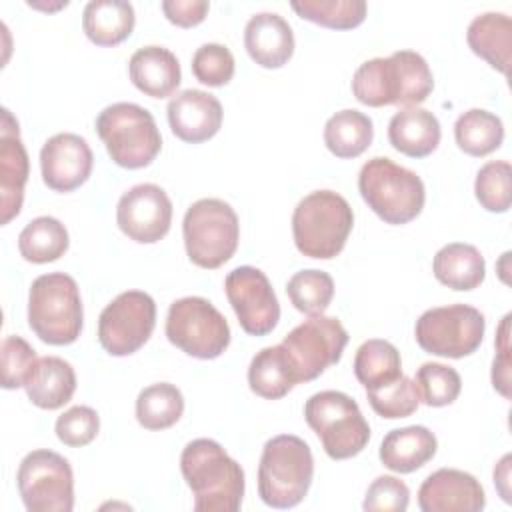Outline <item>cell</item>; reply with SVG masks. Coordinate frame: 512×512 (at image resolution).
I'll return each instance as SVG.
<instances>
[{"mask_svg":"<svg viewBox=\"0 0 512 512\" xmlns=\"http://www.w3.org/2000/svg\"><path fill=\"white\" fill-rule=\"evenodd\" d=\"M182 236L192 264L214 270L226 264L240 240L234 208L220 198L196 200L184 214Z\"/></svg>","mask_w":512,"mask_h":512,"instance_id":"cell-8","label":"cell"},{"mask_svg":"<svg viewBox=\"0 0 512 512\" xmlns=\"http://www.w3.org/2000/svg\"><path fill=\"white\" fill-rule=\"evenodd\" d=\"M440 122L424 108L410 106L398 110L388 122V140L394 150L410 156L424 158L440 144Z\"/></svg>","mask_w":512,"mask_h":512,"instance_id":"cell-24","label":"cell"},{"mask_svg":"<svg viewBox=\"0 0 512 512\" xmlns=\"http://www.w3.org/2000/svg\"><path fill=\"white\" fill-rule=\"evenodd\" d=\"M210 10V2L206 0H164L162 12L168 22L180 28H192L200 24Z\"/></svg>","mask_w":512,"mask_h":512,"instance_id":"cell-45","label":"cell"},{"mask_svg":"<svg viewBox=\"0 0 512 512\" xmlns=\"http://www.w3.org/2000/svg\"><path fill=\"white\" fill-rule=\"evenodd\" d=\"M94 156L88 142L72 132L48 138L40 150V170L44 184L54 192L80 188L92 172Z\"/></svg>","mask_w":512,"mask_h":512,"instance_id":"cell-17","label":"cell"},{"mask_svg":"<svg viewBox=\"0 0 512 512\" xmlns=\"http://www.w3.org/2000/svg\"><path fill=\"white\" fill-rule=\"evenodd\" d=\"M234 68L236 62L232 52L216 42L202 44L192 56V72L196 80L212 88L228 84L234 76Z\"/></svg>","mask_w":512,"mask_h":512,"instance_id":"cell-40","label":"cell"},{"mask_svg":"<svg viewBox=\"0 0 512 512\" xmlns=\"http://www.w3.org/2000/svg\"><path fill=\"white\" fill-rule=\"evenodd\" d=\"M470 50L486 60L494 70L508 74L512 54V22L502 12H484L476 16L466 30Z\"/></svg>","mask_w":512,"mask_h":512,"instance_id":"cell-26","label":"cell"},{"mask_svg":"<svg viewBox=\"0 0 512 512\" xmlns=\"http://www.w3.org/2000/svg\"><path fill=\"white\" fill-rule=\"evenodd\" d=\"M166 114L174 136L188 144H200L218 134L224 112L216 96L188 88L172 96Z\"/></svg>","mask_w":512,"mask_h":512,"instance_id":"cell-20","label":"cell"},{"mask_svg":"<svg viewBox=\"0 0 512 512\" xmlns=\"http://www.w3.org/2000/svg\"><path fill=\"white\" fill-rule=\"evenodd\" d=\"M136 24L134 6L124 0H92L84 6L82 28L96 46H116L124 42Z\"/></svg>","mask_w":512,"mask_h":512,"instance_id":"cell-28","label":"cell"},{"mask_svg":"<svg viewBox=\"0 0 512 512\" xmlns=\"http://www.w3.org/2000/svg\"><path fill=\"white\" fill-rule=\"evenodd\" d=\"M30 162L16 118L8 108H2L0 126V210L2 224H8L22 210L24 186L28 182Z\"/></svg>","mask_w":512,"mask_h":512,"instance_id":"cell-19","label":"cell"},{"mask_svg":"<svg viewBox=\"0 0 512 512\" xmlns=\"http://www.w3.org/2000/svg\"><path fill=\"white\" fill-rule=\"evenodd\" d=\"M432 272L440 284L466 292L478 288L484 282L486 262L476 246L450 242L436 252L432 260Z\"/></svg>","mask_w":512,"mask_h":512,"instance_id":"cell-27","label":"cell"},{"mask_svg":"<svg viewBox=\"0 0 512 512\" xmlns=\"http://www.w3.org/2000/svg\"><path fill=\"white\" fill-rule=\"evenodd\" d=\"M422 512H480L486 506L482 484L468 472L440 468L418 488Z\"/></svg>","mask_w":512,"mask_h":512,"instance_id":"cell-18","label":"cell"},{"mask_svg":"<svg viewBox=\"0 0 512 512\" xmlns=\"http://www.w3.org/2000/svg\"><path fill=\"white\" fill-rule=\"evenodd\" d=\"M454 138L462 152L470 156H486L500 148L504 140V124L488 110L470 108L456 118Z\"/></svg>","mask_w":512,"mask_h":512,"instance_id":"cell-33","label":"cell"},{"mask_svg":"<svg viewBox=\"0 0 512 512\" xmlns=\"http://www.w3.org/2000/svg\"><path fill=\"white\" fill-rule=\"evenodd\" d=\"M510 176L512 168L506 160H490L478 170L474 180V194L484 210L498 214L508 212L512 202Z\"/></svg>","mask_w":512,"mask_h":512,"instance_id":"cell-38","label":"cell"},{"mask_svg":"<svg viewBox=\"0 0 512 512\" xmlns=\"http://www.w3.org/2000/svg\"><path fill=\"white\" fill-rule=\"evenodd\" d=\"M132 84L150 98H168L182 80L178 58L164 46L138 48L128 62Z\"/></svg>","mask_w":512,"mask_h":512,"instance_id":"cell-22","label":"cell"},{"mask_svg":"<svg viewBox=\"0 0 512 512\" xmlns=\"http://www.w3.org/2000/svg\"><path fill=\"white\" fill-rule=\"evenodd\" d=\"M56 436L70 448H82L90 444L100 430V416L90 406H72L56 420Z\"/></svg>","mask_w":512,"mask_h":512,"instance_id":"cell-42","label":"cell"},{"mask_svg":"<svg viewBox=\"0 0 512 512\" xmlns=\"http://www.w3.org/2000/svg\"><path fill=\"white\" fill-rule=\"evenodd\" d=\"M414 384H416L420 402L432 408L452 404L462 390L460 374L452 366H446L440 362H424L416 370Z\"/></svg>","mask_w":512,"mask_h":512,"instance_id":"cell-37","label":"cell"},{"mask_svg":"<svg viewBox=\"0 0 512 512\" xmlns=\"http://www.w3.org/2000/svg\"><path fill=\"white\" fill-rule=\"evenodd\" d=\"M118 228L138 244L162 240L172 224V202L158 184H136L116 206Z\"/></svg>","mask_w":512,"mask_h":512,"instance_id":"cell-16","label":"cell"},{"mask_svg":"<svg viewBox=\"0 0 512 512\" xmlns=\"http://www.w3.org/2000/svg\"><path fill=\"white\" fill-rule=\"evenodd\" d=\"M354 226V212L334 190H314L292 214V236L300 254L318 260L336 258Z\"/></svg>","mask_w":512,"mask_h":512,"instance_id":"cell-4","label":"cell"},{"mask_svg":"<svg viewBox=\"0 0 512 512\" xmlns=\"http://www.w3.org/2000/svg\"><path fill=\"white\" fill-rule=\"evenodd\" d=\"M154 326V298L142 290H126L100 312L98 340L110 356H130L148 342Z\"/></svg>","mask_w":512,"mask_h":512,"instance_id":"cell-14","label":"cell"},{"mask_svg":"<svg viewBox=\"0 0 512 512\" xmlns=\"http://www.w3.org/2000/svg\"><path fill=\"white\" fill-rule=\"evenodd\" d=\"M248 384L256 396L266 400H278L296 386L282 344L266 346L254 354L248 366Z\"/></svg>","mask_w":512,"mask_h":512,"instance_id":"cell-30","label":"cell"},{"mask_svg":"<svg viewBox=\"0 0 512 512\" xmlns=\"http://www.w3.org/2000/svg\"><path fill=\"white\" fill-rule=\"evenodd\" d=\"M294 382H310L324 370L338 364L348 344V332L338 318L310 316L296 328H292L280 342Z\"/></svg>","mask_w":512,"mask_h":512,"instance_id":"cell-12","label":"cell"},{"mask_svg":"<svg viewBox=\"0 0 512 512\" xmlns=\"http://www.w3.org/2000/svg\"><path fill=\"white\" fill-rule=\"evenodd\" d=\"M22 504L28 512H70L74 474L70 462L52 450L28 452L16 472Z\"/></svg>","mask_w":512,"mask_h":512,"instance_id":"cell-13","label":"cell"},{"mask_svg":"<svg viewBox=\"0 0 512 512\" xmlns=\"http://www.w3.org/2000/svg\"><path fill=\"white\" fill-rule=\"evenodd\" d=\"M166 338L192 358L212 360L228 348L230 326L210 300L184 296L168 308Z\"/></svg>","mask_w":512,"mask_h":512,"instance_id":"cell-10","label":"cell"},{"mask_svg":"<svg viewBox=\"0 0 512 512\" xmlns=\"http://www.w3.org/2000/svg\"><path fill=\"white\" fill-rule=\"evenodd\" d=\"M510 454H506L494 468V484L504 502H510Z\"/></svg>","mask_w":512,"mask_h":512,"instance_id":"cell-46","label":"cell"},{"mask_svg":"<svg viewBox=\"0 0 512 512\" xmlns=\"http://www.w3.org/2000/svg\"><path fill=\"white\" fill-rule=\"evenodd\" d=\"M354 374L366 390H376L398 380L402 376V360L398 348L388 340H366L356 350Z\"/></svg>","mask_w":512,"mask_h":512,"instance_id":"cell-32","label":"cell"},{"mask_svg":"<svg viewBox=\"0 0 512 512\" xmlns=\"http://www.w3.org/2000/svg\"><path fill=\"white\" fill-rule=\"evenodd\" d=\"M374 124L360 110L346 108L324 124V144L336 158H356L372 144Z\"/></svg>","mask_w":512,"mask_h":512,"instance_id":"cell-29","label":"cell"},{"mask_svg":"<svg viewBox=\"0 0 512 512\" xmlns=\"http://www.w3.org/2000/svg\"><path fill=\"white\" fill-rule=\"evenodd\" d=\"M244 48L258 66L282 68L294 54L292 26L276 12H258L244 28Z\"/></svg>","mask_w":512,"mask_h":512,"instance_id":"cell-21","label":"cell"},{"mask_svg":"<svg viewBox=\"0 0 512 512\" xmlns=\"http://www.w3.org/2000/svg\"><path fill=\"white\" fill-rule=\"evenodd\" d=\"M184 414V396L170 382H156L140 390L136 398V420L146 430H166Z\"/></svg>","mask_w":512,"mask_h":512,"instance_id":"cell-34","label":"cell"},{"mask_svg":"<svg viewBox=\"0 0 512 512\" xmlns=\"http://www.w3.org/2000/svg\"><path fill=\"white\" fill-rule=\"evenodd\" d=\"M410 502L408 486L396 476H378L366 490L362 508L366 512H404Z\"/></svg>","mask_w":512,"mask_h":512,"instance_id":"cell-43","label":"cell"},{"mask_svg":"<svg viewBox=\"0 0 512 512\" xmlns=\"http://www.w3.org/2000/svg\"><path fill=\"white\" fill-rule=\"evenodd\" d=\"M228 302L250 336L270 334L280 320V304L268 276L254 266H238L224 280Z\"/></svg>","mask_w":512,"mask_h":512,"instance_id":"cell-15","label":"cell"},{"mask_svg":"<svg viewBox=\"0 0 512 512\" xmlns=\"http://www.w3.org/2000/svg\"><path fill=\"white\" fill-rule=\"evenodd\" d=\"M508 324L510 314L502 318V324L496 334V356L492 362V384L504 398H510V344H508Z\"/></svg>","mask_w":512,"mask_h":512,"instance_id":"cell-44","label":"cell"},{"mask_svg":"<svg viewBox=\"0 0 512 512\" xmlns=\"http://www.w3.org/2000/svg\"><path fill=\"white\" fill-rule=\"evenodd\" d=\"M182 476L196 512H236L244 498V470L210 438L188 442L180 454Z\"/></svg>","mask_w":512,"mask_h":512,"instance_id":"cell-2","label":"cell"},{"mask_svg":"<svg viewBox=\"0 0 512 512\" xmlns=\"http://www.w3.org/2000/svg\"><path fill=\"white\" fill-rule=\"evenodd\" d=\"M24 390L34 406L42 410H58L74 396L76 372L64 358H38L24 384Z\"/></svg>","mask_w":512,"mask_h":512,"instance_id":"cell-25","label":"cell"},{"mask_svg":"<svg viewBox=\"0 0 512 512\" xmlns=\"http://www.w3.org/2000/svg\"><path fill=\"white\" fill-rule=\"evenodd\" d=\"M304 418L332 460L358 456L370 440L366 418L356 400L344 392L322 390L312 394L304 404Z\"/></svg>","mask_w":512,"mask_h":512,"instance_id":"cell-9","label":"cell"},{"mask_svg":"<svg viewBox=\"0 0 512 512\" xmlns=\"http://www.w3.org/2000/svg\"><path fill=\"white\" fill-rule=\"evenodd\" d=\"M314 458L310 446L294 434L270 438L258 464V496L270 508H294L310 490Z\"/></svg>","mask_w":512,"mask_h":512,"instance_id":"cell-3","label":"cell"},{"mask_svg":"<svg viewBox=\"0 0 512 512\" xmlns=\"http://www.w3.org/2000/svg\"><path fill=\"white\" fill-rule=\"evenodd\" d=\"M358 190L368 208L394 226L414 220L426 200L422 178L386 156H374L360 168Z\"/></svg>","mask_w":512,"mask_h":512,"instance_id":"cell-6","label":"cell"},{"mask_svg":"<svg viewBox=\"0 0 512 512\" xmlns=\"http://www.w3.org/2000/svg\"><path fill=\"white\" fill-rule=\"evenodd\" d=\"M2 388H24L34 364L36 350L22 336H6L2 340Z\"/></svg>","mask_w":512,"mask_h":512,"instance_id":"cell-41","label":"cell"},{"mask_svg":"<svg viewBox=\"0 0 512 512\" xmlns=\"http://www.w3.org/2000/svg\"><path fill=\"white\" fill-rule=\"evenodd\" d=\"M434 90V76L414 50H396L388 58H372L360 64L352 76L354 98L372 108L418 106Z\"/></svg>","mask_w":512,"mask_h":512,"instance_id":"cell-1","label":"cell"},{"mask_svg":"<svg viewBox=\"0 0 512 512\" xmlns=\"http://www.w3.org/2000/svg\"><path fill=\"white\" fill-rule=\"evenodd\" d=\"M96 132L114 164L136 170L154 162L162 136L154 116L132 102H116L96 116Z\"/></svg>","mask_w":512,"mask_h":512,"instance_id":"cell-7","label":"cell"},{"mask_svg":"<svg viewBox=\"0 0 512 512\" xmlns=\"http://www.w3.org/2000/svg\"><path fill=\"white\" fill-rule=\"evenodd\" d=\"M290 6L300 18L334 30L356 28L366 18L364 0H300Z\"/></svg>","mask_w":512,"mask_h":512,"instance_id":"cell-36","label":"cell"},{"mask_svg":"<svg viewBox=\"0 0 512 512\" xmlns=\"http://www.w3.org/2000/svg\"><path fill=\"white\" fill-rule=\"evenodd\" d=\"M484 314L470 304H448L426 310L414 328L418 346L434 356L464 358L474 354L484 338Z\"/></svg>","mask_w":512,"mask_h":512,"instance_id":"cell-11","label":"cell"},{"mask_svg":"<svg viewBox=\"0 0 512 512\" xmlns=\"http://www.w3.org/2000/svg\"><path fill=\"white\" fill-rule=\"evenodd\" d=\"M70 244L66 226L52 216H38L30 220L20 236L18 250L20 256L32 264H48L66 254Z\"/></svg>","mask_w":512,"mask_h":512,"instance_id":"cell-31","label":"cell"},{"mask_svg":"<svg viewBox=\"0 0 512 512\" xmlns=\"http://www.w3.org/2000/svg\"><path fill=\"white\" fill-rule=\"evenodd\" d=\"M438 440L426 426H404L390 430L380 444V462L398 474H410L430 462Z\"/></svg>","mask_w":512,"mask_h":512,"instance_id":"cell-23","label":"cell"},{"mask_svg":"<svg viewBox=\"0 0 512 512\" xmlns=\"http://www.w3.org/2000/svg\"><path fill=\"white\" fill-rule=\"evenodd\" d=\"M368 402L372 410L388 420L396 418H406L414 414L420 406V396L416 390V384L408 376H400L398 380L376 388V390H366Z\"/></svg>","mask_w":512,"mask_h":512,"instance_id":"cell-39","label":"cell"},{"mask_svg":"<svg viewBox=\"0 0 512 512\" xmlns=\"http://www.w3.org/2000/svg\"><path fill=\"white\" fill-rule=\"evenodd\" d=\"M286 294L298 312L308 316H320L332 302L334 280L324 270H300L288 280Z\"/></svg>","mask_w":512,"mask_h":512,"instance_id":"cell-35","label":"cell"},{"mask_svg":"<svg viewBox=\"0 0 512 512\" xmlns=\"http://www.w3.org/2000/svg\"><path fill=\"white\" fill-rule=\"evenodd\" d=\"M84 308L78 284L64 272H48L30 284L28 326L46 344L66 346L78 340Z\"/></svg>","mask_w":512,"mask_h":512,"instance_id":"cell-5","label":"cell"}]
</instances>
